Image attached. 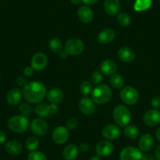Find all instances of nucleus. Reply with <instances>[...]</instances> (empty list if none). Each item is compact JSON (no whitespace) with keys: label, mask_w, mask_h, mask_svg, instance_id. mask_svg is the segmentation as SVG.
<instances>
[{"label":"nucleus","mask_w":160,"mask_h":160,"mask_svg":"<svg viewBox=\"0 0 160 160\" xmlns=\"http://www.w3.org/2000/svg\"><path fill=\"white\" fill-rule=\"evenodd\" d=\"M24 98L31 104L40 103L47 94V87L38 81L28 82L22 90Z\"/></svg>","instance_id":"1"},{"label":"nucleus","mask_w":160,"mask_h":160,"mask_svg":"<svg viewBox=\"0 0 160 160\" xmlns=\"http://www.w3.org/2000/svg\"><path fill=\"white\" fill-rule=\"evenodd\" d=\"M113 118L117 126L119 127H126L129 125L131 120V113L130 109L125 105L118 104L113 110Z\"/></svg>","instance_id":"2"},{"label":"nucleus","mask_w":160,"mask_h":160,"mask_svg":"<svg viewBox=\"0 0 160 160\" xmlns=\"http://www.w3.org/2000/svg\"><path fill=\"white\" fill-rule=\"evenodd\" d=\"M112 96V91L108 85H99L92 91V100L95 104L103 105L108 102Z\"/></svg>","instance_id":"3"},{"label":"nucleus","mask_w":160,"mask_h":160,"mask_svg":"<svg viewBox=\"0 0 160 160\" xmlns=\"http://www.w3.org/2000/svg\"><path fill=\"white\" fill-rule=\"evenodd\" d=\"M7 125L10 130L18 133H24L30 127L28 118L21 115L10 117L7 122Z\"/></svg>","instance_id":"4"},{"label":"nucleus","mask_w":160,"mask_h":160,"mask_svg":"<svg viewBox=\"0 0 160 160\" xmlns=\"http://www.w3.org/2000/svg\"><path fill=\"white\" fill-rule=\"evenodd\" d=\"M120 98L127 105H133L137 104L139 100V93L134 87H125L120 92Z\"/></svg>","instance_id":"5"},{"label":"nucleus","mask_w":160,"mask_h":160,"mask_svg":"<svg viewBox=\"0 0 160 160\" xmlns=\"http://www.w3.org/2000/svg\"><path fill=\"white\" fill-rule=\"evenodd\" d=\"M85 48L83 42L79 38H72L67 40L64 44V49L68 55H78L82 53Z\"/></svg>","instance_id":"6"},{"label":"nucleus","mask_w":160,"mask_h":160,"mask_svg":"<svg viewBox=\"0 0 160 160\" xmlns=\"http://www.w3.org/2000/svg\"><path fill=\"white\" fill-rule=\"evenodd\" d=\"M30 128L32 133L37 136H44L49 132V125L43 118H35L31 122Z\"/></svg>","instance_id":"7"},{"label":"nucleus","mask_w":160,"mask_h":160,"mask_svg":"<svg viewBox=\"0 0 160 160\" xmlns=\"http://www.w3.org/2000/svg\"><path fill=\"white\" fill-rule=\"evenodd\" d=\"M119 158L120 160H141L142 153L137 148L129 146L124 148L120 152Z\"/></svg>","instance_id":"8"},{"label":"nucleus","mask_w":160,"mask_h":160,"mask_svg":"<svg viewBox=\"0 0 160 160\" xmlns=\"http://www.w3.org/2000/svg\"><path fill=\"white\" fill-rule=\"evenodd\" d=\"M69 138V131L66 127H58L52 133V139L57 144H64Z\"/></svg>","instance_id":"9"},{"label":"nucleus","mask_w":160,"mask_h":160,"mask_svg":"<svg viewBox=\"0 0 160 160\" xmlns=\"http://www.w3.org/2000/svg\"><path fill=\"white\" fill-rule=\"evenodd\" d=\"M48 64L47 57L43 53H36L31 59V66L35 71H42Z\"/></svg>","instance_id":"10"},{"label":"nucleus","mask_w":160,"mask_h":160,"mask_svg":"<svg viewBox=\"0 0 160 160\" xmlns=\"http://www.w3.org/2000/svg\"><path fill=\"white\" fill-rule=\"evenodd\" d=\"M78 108L84 115H91L96 111V105L93 100L85 97L82 98L78 102Z\"/></svg>","instance_id":"11"},{"label":"nucleus","mask_w":160,"mask_h":160,"mask_svg":"<svg viewBox=\"0 0 160 160\" xmlns=\"http://www.w3.org/2000/svg\"><path fill=\"white\" fill-rule=\"evenodd\" d=\"M102 136L108 141H113L120 136L121 130L119 127L115 124H109L105 126L102 130Z\"/></svg>","instance_id":"12"},{"label":"nucleus","mask_w":160,"mask_h":160,"mask_svg":"<svg viewBox=\"0 0 160 160\" xmlns=\"http://www.w3.org/2000/svg\"><path fill=\"white\" fill-rule=\"evenodd\" d=\"M144 123L149 127H155L160 122V112L157 109H150L145 112L143 118Z\"/></svg>","instance_id":"13"},{"label":"nucleus","mask_w":160,"mask_h":160,"mask_svg":"<svg viewBox=\"0 0 160 160\" xmlns=\"http://www.w3.org/2000/svg\"><path fill=\"white\" fill-rule=\"evenodd\" d=\"M114 145L110 141L104 140L98 143L96 146V152L98 155L101 157L108 156L113 152Z\"/></svg>","instance_id":"14"},{"label":"nucleus","mask_w":160,"mask_h":160,"mask_svg":"<svg viewBox=\"0 0 160 160\" xmlns=\"http://www.w3.org/2000/svg\"><path fill=\"white\" fill-rule=\"evenodd\" d=\"M104 8L109 16H116L120 11V2L118 0H105Z\"/></svg>","instance_id":"15"},{"label":"nucleus","mask_w":160,"mask_h":160,"mask_svg":"<svg viewBox=\"0 0 160 160\" xmlns=\"http://www.w3.org/2000/svg\"><path fill=\"white\" fill-rule=\"evenodd\" d=\"M78 19L82 23H90L93 20V12L91 9L87 6H82L78 10Z\"/></svg>","instance_id":"16"},{"label":"nucleus","mask_w":160,"mask_h":160,"mask_svg":"<svg viewBox=\"0 0 160 160\" xmlns=\"http://www.w3.org/2000/svg\"><path fill=\"white\" fill-rule=\"evenodd\" d=\"M117 64L112 60H104L100 64V70L101 73L105 75H112L116 73Z\"/></svg>","instance_id":"17"},{"label":"nucleus","mask_w":160,"mask_h":160,"mask_svg":"<svg viewBox=\"0 0 160 160\" xmlns=\"http://www.w3.org/2000/svg\"><path fill=\"white\" fill-rule=\"evenodd\" d=\"M118 56L119 59L125 63L132 62L135 59V53L130 47H123L118 50Z\"/></svg>","instance_id":"18"},{"label":"nucleus","mask_w":160,"mask_h":160,"mask_svg":"<svg viewBox=\"0 0 160 160\" xmlns=\"http://www.w3.org/2000/svg\"><path fill=\"white\" fill-rule=\"evenodd\" d=\"M138 146L141 152H147L152 150L154 146V139L150 134H144L141 137L138 142Z\"/></svg>","instance_id":"19"},{"label":"nucleus","mask_w":160,"mask_h":160,"mask_svg":"<svg viewBox=\"0 0 160 160\" xmlns=\"http://www.w3.org/2000/svg\"><path fill=\"white\" fill-rule=\"evenodd\" d=\"M115 33L112 29L105 28L98 35V41L101 44H108L115 39Z\"/></svg>","instance_id":"20"},{"label":"nucleus","mask_w":160,"mask_h":160,"mask_svg":"<svg viewBox=\"0 0 160 160\" xmlns=\"http://www.w3.org/2000/svg\"><path fill=\"white\" fill-rule=\"evenodd\" d=\"M47 99L52 104H58L61 102L64 98V92L59 88H52L47 94Z\"/></svg>","instance_id":"21"},{"label":"nucleus","mask_w":160,"mask_h":160,"mask_svg":"<svg viewBox=\"0 0 160 160\" xmlns=\"http://www.w3.org/2000/svg\"><path fill=\"white\" fill-rule=\"evenodd\" d=\"M5 149L8 154L11 155H18L22 152V144L18 141L12 140L5 144Z\"/></svg>","instance_id":"22"},{"label":"nucleus","mask_w":160,"mask_h":160,"mask_svg":"<svg viewBox=\"0 0 160 160\" xmlns=\"http://www.w3.org/2000/svg\"><path fill=\"white\" fill-rule=\"evenodd\" d=\"M22 92L18 88L10 90L7 94V101L10 105H16L19 104L22 98Z\"/></svg>","instance_id":"23"},{"label":"nucleus","mask_w":160,"mask_h":160,"mask_svg":"<svg viewBox=\"0 0 160 160\" xmlns=\"http://www.w3.org/2000/svg\"><path fill=\"white\" fill-rule=\"evenodd\" d=\"M78 154V148L75 144H68L64 148L62 152L63 158L65 160H74Z\"/></svg>","instance_id":"24"},{"label":"nucleus","mask_w":160,"mask_h":160,"mask_svg":"<svg viewBox=\"0 0 160 160\" xmlns=\"http://www.w3.org/2000/svg\"><path fill=\"white\" fill-rule=\"evenodd\" d=\"M35 113L41 118H47L51 115L50 104H47L46 103H38L35 108Z\"/></svg>","instance_id":"25"},{"label":"nucleus","mask_w":160,"mask_h":160,"mask_svg":"<svg viewBox=\"0 0 160 160\" xmlns=\"http://www.w3.org/2000/svg\"><path fill=\"white\" fill-rule=\"evenodd\" d=\"M124 134L129 139H136L140 134L139 128L136 126L127 125L124 130Z\"/></svg>","instance_id":"26"},{"label":"nucleus","mask_w":160,"mask_h":160,"mask_svg":"<svg viewBox=\"0 0 160 160\" xmlns=\"http://www.w3.org/2000/svg\"><path fill=\"white\" fill-rule=\"evenodd\" d=\"M110 84L115 89H121L124 85V78L119 74H114L111 75Z\"/></svg>","instance_id":"27"},{"label":"nucleus","mask_w":160,"mask_h":160,"mask_svg":"<svg viewBox=\"0 0 160 160\" xmlns=\"http://www.w3.org/2000/svg\"><path fill=\"white\" fill-rule=\"evenodd\" d=\"M49 47H50L51 51L56 53H60L64 50L63 49V44L62 42H61V40L58 38H53L50 40V42H49Z\"/></svg>","instance_id":"28"},{"label":"nucleus","mask_w":160,"mask_h":160,"mask_svg":"<svg viewBox=\"0 0 160 160\" xmlns=\"http://www.w3.org/2000/svg\"><path fill=\"white\" fill-rule=\"evenodd\" d=\"M152 6V0H136L133 8L136 11L142 12L148 10Z\"/></svg>","instance_id":"29"},{"label":"nucleus","mask_w":160,"mask_h":160,"mask_svg":"<svg viewBox=\"0 0 160 160\" xmlns=\"http://www.w3.org/2000/svg\"><path fill=\"white\" fill-rule=\"evenodd\" d=\"M38 145H39V141L36 137H29L26 140L25 146L28 150L30 152L36 150L38 148Z\"/></svg>","instance_id":"30"},{"label":"nucleus","mask_w":160,"mask_h":160,"mask_svg":"<svg viewBox=\"0 0 160 160\" xmlns=\"http://www.w3.org/2000/svg\"><path fill=\"white\" fill-rule=\"evenodd\" d=\"M79 90L82 95H84L86 97L88 96L93 91V86H92V83L90 82H89V81L85 80V81L82 82L81 84H80Z\"/></svg>","instance_id":"31"},{"label":"nucleus","mask_w":160,"mask_h":160,"mask_svg":"<svg viewBox=\"0 0 160 160\" xmlns=\"http://www.w3.org/2000/svg\"><path fill=\"white\" fill-rule=\"evenodd\" d=\"M117 21L121 26L127 27L130 24L131 18L127 13H118V17H117Z\"/></svg>","instance_id":"32"},{"label":"nucleus","mask_w":160,"mask_h":160,"mask_svg":"<svg viewBox=\"0 0 160 160\" xmlns=\"http://www.w3.org/2000/svg\"><path fill=\"white\" fill-rule=\"evenodd\" d=\"M28 160H47V156L44 153L38 151H33L29 153Z\"/></svg>","instance_id":"33"},{"label":"nucleus","mask_w":160,"mask_h":160,"mask_svg":"<svg viewBox=\"0 0 160 160\" xmlns=\"http://www.w3.org/2000/svg\"><path fill=\"white\" fill-rule=\"evenodd\" d=\"M91 83L93 85H100L103 81V75L100 71H95L90 76Z\"/></svg>","instance_id":"34"},{"label":"nucleus","mask_w":160,"mask_h":160,"mask_svg":"<svg viewBox=\"0 0 160 160\" xmlns=\"http://www.w3.org/2000/svg\"><path fill=\"white\" fill-rule=\"evenodd\" d=\"M18 110H19V112L21 115H24L25 117L29 116L32 113V108L27 103H22V104H20L19 107H18Z\"/></svg>","instance_id":"35"},{"label":"nucleus","mask_w":160,"mask_h":160,"mask_svg":"<svg viewBox=\"0 0 160 160\" xmlns=\"http://www.w3.org/2000/svg\"><path fill=\"white\" fill-rule=\"evenodd\" d=\"M78 121L76 118H70L66 122V128L68 130H74L78 127Z\"/></svg>","instance_id":"36"},{"label":"nucleus","mask_w":160,"mask_h":160,"mask_svg":"<svg viewBox=\"0 0 160 160\" xmlns=\"http://www.w3.org/2000/svg\"><path fill=\"white\" fill-rule=\"evenodd\" d=\"M17 84H18L19 87H24L26 84L28 83L27 82V78H24V76H19L18 78H17L16 81Z\"/></svg>","instance_id":"37"},{"label":"nucleus","mask_w":160,"mask_h":160,"mask_svg":"<svg viewBox=\"0 0 160 160\" xmlns=\"http://www.w3.org/2000/svg\"><path fill=\"white\" fill-rule=\"evenodd\" d=\"M151 103H152V107H154L155 108H159L160 107V97L158 96L154 97V98L152 99Z\"/></svg>","instance_id":"38"},{"label":"nucleus","mask_w":160,"mask_h":160,"mask_svg":"<svg viewBox=\"0 0 160 160\" xmlns=\"http://www.w3.org/2000/svg\"><path fill=\"white\" fill-rule=\"evenodd\" d=\"M34 71L35 70H34L32 66H27L24 69V75L27 77L32 76L34 74Z\"/></svg>","instance_id":"39"},{"label":"nucleus","mask_w":160,"mask_h":160,"mask_svg":"<svg viewBox=\"0 0 160 160\" xmlns=\"http://www.w3.org/2000/svg\"><path fill=\"white\" fill-rule=\"evenodd\" d=\"M50 114L52 115H55L59 111V107H58V104H50Z\"/></svg>","instance_id":"40"},{"label":"nucleus","mask_w":160,"mask_h":160,"mask_svg":"<svg viewBox=\"0 0 160 160\" xmlns=\"http://www.w3.org/2000/svg\"><path fill=\"white\" fill-rule=\"evenodd\" d=\"M89 145L87 143H82L80 144V145L78 146V151H80L81 152H87L89 150Z\"/></svg>","instance_id":"41"},{"label":"nucleus","mask_w":160,"mask_h":160,"mask_svg":"<svg viewBox=\"0 0 160 160\" xmlns=\"http://www.w3.org/2000/svg\"><path fill=\"white\" fill-rule=\"evenodd\" d=\"M7 141V134L3 130H0V144H4Z\"/></svg>","instance_id":"42"},{"label":"nucleus","mask_w":160,"mask_h":160,"mask_svg":"<svg viewBox=\"0 0 160 160\" xmlns=\"http://www.w3.org/2000/svg\"><path fill=\"white\" fill-rule=\"evenodd\" d=\"M141 160H155L153 155L150 153H145L142 155V158Z\"/></svg>","instance_id":"43"},{"label":"nucleus","mask_w":160,"mask_h":160,"mask_svg":"<svg viewBox=\"0 0 160 160\" xmlns=\"http://www.w3.org/2000/svg\"><path fill=\"white\" fill-rule=\"evenodd\" d=\"M98 0H82V2H83L85 5H93V4L97 3Z\"/></svg>","instance_id":"44"},{"label":"nucleus","mask_w":160,"mask_h":160,"mask_svg":"<svg viewBox=\"0 0 160 160\" xmlns=\"http://www.w3.org/2000/svg\"><path fill=\"white\" fill-rule=\"evenodd\" d=\"M155 159L160 160V145H158V147H157V148L155 149Z\"/></svg>","instance_id":"45"},{"label":"nucleus","mask_w":160,"mask_h":160,"mask_svg":"<svg viewBox=\"0 0 160 160\" xmlns=\"http://www.w3.org/2000/svg\"><path fill=\"white\" fill-rule=\"evenodd\" d=\"M68 55V53H66L65 50H63L62 51H61V53H59V57L61 58H67Z\"/></svg>","instance_id":"46"},{"label":"nucleus","mask_w":160,"mask_h":160,"mask_svg":"<svg viewBox=\"0 0 160 160\" xmlns=\"http://www.w3.org/2000/svg\"><path fill=\"white\" fill-rule=\"evenodd\" d=\"M155 138L160 142V127L155 132Z\"/></svg>","instance_id":"47"},{"label":"nucleus","mask_w":160,"mask_h":160,"mask_svg":"<svg viewBox=\"0 0 160 160\" xmlns=\"http://www.w3.org/2000/svg\"><path fill=\"white\" fill-rule=\"evenodd\" d=\"M70 1L73 5H78L80 2H82V0H70Z\"/></svg>","instance_id":"48"},{"label":"nucleus","mask_w":160,"mask_h":160,"mask_svg":"<svg viewBox=\"0 0 160 160\" xmlns=\"http://www.w3.org/2000/svg\"><path fill=\"white\" fill-rule=\"evenodd\" d=\"M90 160H101V156H99V155H93V156L90 158Z\"/></svg>","instance_id":"49"}]
</instances>
